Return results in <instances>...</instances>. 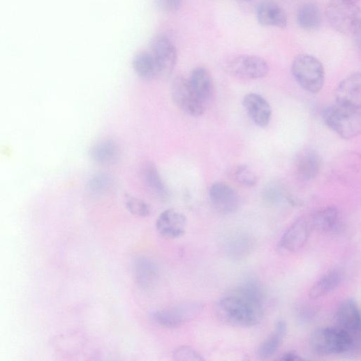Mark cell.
Instances as JSON below:
<instances>
[{
    "label": "cell",
    "instance_id": "cell-1",
    "mask_svg": "<svg viewBox=\"0 0 361 361\" xmlns=\"http://www.w3.org/2000/svg\"><path fill=\"white\" fill-rule=\"evenodd\" d=\"M214 314L223 323L237 327H252L261 323L264 317L263 304L237 293L216 302Z\"/></svg>",
    "mask_w": 361,
    "mask_h": 361
},
{
    "label": "cell",
    "instance_id": "cell-2",
    "mask_svg": "<svg viewBox=\"0 0 361 361\" xmlns=\"http://www.w3.org/2000/svg\"><path fill=\"white\" fill-rule=\"evenodd\" d=\"M326 15L336 31L361 42V10L353 0H332Z\"/></svg>",
    "mask_w": 361,
    "mask_h": 361
},
{
    "label": "cell",
    "instance_id": "cell-3",
    "mask_svg": "<svg viewBox=\"0 0 361 361\" xmlns=\"http://www.w3.org/2000/svg\"><path fill=\"white\" fill-rule=\"evenodd\" d=\"M326 126L343 139L349 140L361 134V110L338 103L323 112Z\"/></svg>",
    "mask_w": 361,
    "mask_h": 361
},
{
    "label": "cell",
    "instance_id": "cell-4",
    "mask_svg": "<svg viewBox=\"0 0 361 361\" xmlns=\"http://www.w3.org/2000/svg\"><path fill=\"white\" fill-rule=\"evenodd\" d=\"M292 72L299 85L311 94H318L323 88L325 68L321 61L310 54H300L293 61Z\"/></svg>",
    "mask_w": 361,
    "mask_h": 361
},
{
    "label": "cell",
    "instance_id": "cell-5",
    "mask_svg": "<svg viewBox=\"0 0 361 361\" xmlns=\"http://www.w3.org/2000/svg\"><path fill=\"white\" fill-rule=\"evenodd\" d=\"M353 343V337L338 326L318 329L310 337L313 351L323 355L344 353Z\"/></svg>",
    "mask_w": 361,
    "mask_h": 361
},
{
    "label": "cell",
    "instance_id": "cell-6",
    "mask_svg": "<svg viewBox=\"0 0 361 361\" xmlns=\"http://www.w3.org/2000/svg\"><path fill=\"white\" fill-rule=\"evenodd\" d=\"M203 309L204 304L200 302H186L156 311L152 317L159 325L174 329L192 321L202 312Z\"/></svg>",
    "mask_w": 361,
    "mask_h": 361
},
{
    "label": "cell",
    "instance_id": "cell-7",
    "mask_svg": "<svg viewBox=\"0 0 361 361\" xmlns=\"http://www.w3.org/2000/svg\"><path fill=\"white\" fill-rule=\"evenodd\" d=\"M228 69L237 78L259 80L267 77L270 67L267 62L259 56L241 55L230 61Z\"/></svg>",
    "mask_w": 361,
    "mask_h": 361
},
{
    "label": "cell",
    "instance_id": "cell-8",
    "mask_svg": "<svg viewBox=\"0 0 361 361\" xmlns=\"http://www.w3.org/2000/svg\"><path fill=\"white\" fill-rule=\"evenodd\" d=\"M171 95L174 103L187 115L198 117L205 113L206 108L196 96L189 80L176 78L172 83Z\"/></svg>",
    "mask_w": 361,
    "mask_h": 361
},
{
    "label": "cell",
    "instance_id": "cell-9",
    "mask_svg": "<svg viewBox=\"0 0 361 361\" xmlns=\"http://www.w3.org/2000/svg\"><path fill=\"white\" fill-rule=\"evenodd\" d=\"M209 198L214 209L223 214L235 213L240 207L238 193L225 182L214 183L209 190Z\"/></svg>",
    "mask_w": 361,
    "mask_h": 361
},
{
    "label": "cell",
    "instance_id": "cell-10",
    "mask_svg": "<svg viewBox=\"0 0 361 361\" xmlns=\"http://www.w3.org/2000/svg\"><path fill=\"white\" fill-rule=\"evenodd\" d=\"M312 229L310 218L302 216L283 235L279 242L281 247L292 253L298 252L307 244Z\"/></svg>",
    "mask_w": 361,
    "mask_h": 361
},
{
    "label": "cell",
    "instance_id": "cell-11",
    "mask_svg": "<svg viewBox=\"0 0 361 361\" xmlns=\"http://www.w3.org/2000/svg\"><path fill=\"white\" fill-rule=\"evenodd\" d=\"M187 220L186 216L175 209H168L160 214L156 221L158 233L169 239H177L184 235Z\"/></svg>",
    "mask_w": 361,
    "mask_h": 361
},
{
    "label": "cell",
    "instance_id": "cell-12",
    "mask_svg": "<svg viewBox=\"0 0 361 361\" xmlns=\"http://www.w3.org/2000/svg\"><path fill=\"white\" fill-rule=\"evenodd\" d=\"M150 47L161 66L162 75H170L177 61V50L173 43L168 37L159 35L153 38Z\"/></svg>",
    "mask_w": 361,
    "mask_h": 361
},
{
    "label": "cell",
    "instance_id": "cell-13",
    "mask_svg": "<svg viewBox=\"0 0 361 361\" xmlns=\"http://www.w3.org/2000/svg\"><path fill=\"white\" fill-rule=\"evenodd\" d=\"M337 326L348 332L353 339L361 336V311L353 300L344 301L339 307Z\"/></svg>",
    "mask_w": 361,
    "mask_h": 361
},
{
    "label": "cell",
    "instance_id": "cell-14",
    "mask_svg": "<svg viewBox=\"0 0 361 361\" xmlns=\"http://www.w3.org/2000/svg\"><path fill=\"white\" fill-rule=\"evenodd\" d=\"M335 98L338 104L361 110V73L353 74L341 81Z\"/></svg>",
    "mask_w": 361,
    "mask_h": 361
},
{
    "label": "cell",
    "instance_id": "cell-15",
    "mask_svg": "<svg viewBox=\"0 0 361 361\" xmlns=\"http://www.w3.org/2000/svg\"><path fill=\"white\" fill-rule=\"evenodd\" d=\"M189 80L196 96L207 108L214 96V83L209 71L197 67L193 70Z\"/></svg>",
    "mask_w": 361,
    "mask_h": 361
},
{
    "label": "cell",
    "instance_id": "cell-16",
    "mask_svg": "<svg viewBox=\"0 0 361 361\" xmlns=\"http://www.w3.org/2000/svg\"><path fill=\"white\" fill-rule=\"evenodd\" d=\"M243 105L253 122L261 128L267 127L272 118L270 103L258 94H249L244 98Z\"/></svg>",
    "mask_w": 361,
    "mask_h": 361
},
{
    "label": "cell",
    "instance_id": "cell-17",
    "mask_svg": "<svg viewBox=\"0 0 361 361\" xmlns=\"http://www.w3.org/2000/svg\"><path fill=\"white\" fill-rule=\"evenodd\" d=\"M256 16L263 27L283 29L288 23L285 11L273 0H263L258 6Z\"/></svg>",
    "mask_w": 361,
    "mask_h": 361
},
{
    "label": "cell",
    "instance_id": "cell-18",
    "mask_svg": "<svg viewBox=\"0 0 361 361\" xmlns=\"http://www.w3.org/2000/svg\"><path fill=\"white\" fill-rule=\"evenodd\" d=\"M296 173L304 182L316 179L321 168V159L313 149H305L300 153L296 160Z\"/></svg>",
    "mask_w": 361,
    "mask_h": 361
},
{
    "label": "cell",
    "instance_id": "cell-19",
    "mask_svg": "<svg viewBox=\"0 0 361 361\" xmlns=\"http://www.w3.org/2000/svg\"><path fill=\"white\" fill-rule=\"evenodd\" d=\"M133 67L141 79L152 80L162 75L161 66L155 56L150 52H140L133 60Z\"/></svg>",
    "mask_w": 361,
    "mask_h": 361
},
{
    "label": "cell",
    "instance_id": "cell-20",
    "mask_svg": "<svg viewBox=\"0 0 361 361\" xmlns=\"http://www.w3.org/2000/svg\"><path fill=\"white\" fill-rule=\"evenodd\" d=\"M144 180L150 191L160 200L166 202L170 198V193L161 175L154 163L147 165L143 171Z\"/></svg>",
    "mask_w": 361,
    "mask_h": 361
},
{
    "label": "cell",
    "instance_id": "cell-21",
    "mask_svg": "<svg viewBox=\"0 0 361 361\" xmlns=\"http://www.w3.org/2000/svg\"><path fill=\"white\" fill-rule=\"evenodd\" d=\"M137 283L143 288L152 287L159 278V270L157 265L147 258L138 259L134 265Z\"/></svg>",
    "mask_w": 361,
    "mask_h": 361
},
{
    "label": "cell",
    "instance_id": "cell-22",
    "mask_svg": "<svg viewBox=\"0 0 361 361\" xmlns=\"http://www.w3.org/2000/svg\"><path fill=\"white\" fill-rule=\"evenodd\" d=\"M313 229L320 232H330L337 226L339 212L334 206H328L316 212L309 216Z\"/></svg>",
    "mask_w": 361,
    "mask_h": 361
},
{
    "label": "cell",
    "instance_id": "cell-23",
    "mask_svg": "<svg viewBox=\"0 0 361 361\" xmlns=\"http://www.w3.org/2000/svg\"><path fill=\"white\" fill-rule=\"evenodd\" d=\"M119 149L112 140H103L96 144L90 150L91 159L99 164H110L119 157Z\"/></svg>",
    "mask_w": 361,
    "mask_h": 361
},
{
    "label": "cell",
    "instance_id": "cell-24",
    "mask_svg": "<svg viewBox=\"0 0 361 361\" xmlns=\"http://www.w3.org/2000/svg\"><path fill=\"white\" fill-rule=\"evenodd\" d=\"M342 279L341 273L334 270L323 276L311 288L309 297L318 300L330 293L339 285Z\"/></svg>",
    "mask_w": 361,
    "mask_h": 361
},
{
    "label": "cell",
    "instance_id": "cell-25",
    "mask_svg": "<svg viewBox=\"0 0 361 361\" xmlns=\"http://www.w3.org/2000/svg\"><path fill=\"white\" fill-rule=\"evenodd\" d=\"M286 324L284 321H279L277 323L274 332L260 345L258 349V355L261 359H267L277 351L286 335Z\"/></svg>",
    "mask_w": 361,
    "mask_h": 361
},
{
    "label": "cell",
    "instance_id": "cell-26",
    "mask_svg": "<svg viewBox=\"0 0 361 361\" xmlns=\"http://www.w3.org/2000/svg\"><path fill=\"white\" fill-rule=\"evenodd\" d=\"M298 24L305 30L318 29L322 23V16L318 7L314 3L302 6L297 15Z\"/></svg>",
    "mask_w": 361,
    "mask_h": 361
},
{
    "label": "cell",
    "instance_id": "cell-27",
    "mask_svg": "<svg viewBox=\"0 0 361 361\" xmlns=\"http://www.w3.org/2000/svg\"><path fill=\"white\" fill-rule=\"evenodd\" d=\"M253 249L252 240L246 235L233 238L228 244L227 253L234 260H243L249 256Z\"/></svg>",
    "mask_w": 361,
    "mask_h": 361
},
{
    "label": "cell",
    "instance_id": "cell-28",
    "mask_svg": "<svg viewBox=\"0 0 361 361\" xmlns=\"http://www.w3.org/2000/svg\"><path fill=\"white\" fill-rule=\"evenodd\" d=\"M235 293L255 302L263 304L265 298L263 288L259 281L256 279L250 278L244 280L238 286Z\"/></svg>",
    "mask_w": 361,
    "mask_h": 361
},
{
    "label": "cell",
    "instance_id": "cell-29",
    "mask_svg": "<svg viewBox=\"0 0 361 361\" xmlns=\"http://www.w3.org/2000/svg\"><path fill=\"white\" fill-rule=\"evenodd\" d=\"M125 204L129 212L135 216L146 218L151 214V206L142 200L127 195L125 198Z\"/></svg>",
    "mask_w": 361,
    "mask_h": 361
},
{
    "label": "cell",
    "instance_id": "cell-30",
    "mask_svg": "<svg viewBox=\"0 0 361 361\" xmlns=\"http://www.w3.org/2000/svg\"><path fill=\"white\" fill-rule=\"evenodd\" d=\"M235 176L237 181L246 187H254L258 183L256 175L246 165H239L235 170Z\"/></svg>",
    "mask_w": 361,
    "mask_h": 361
},
{
    "label": "cell",
    "instance_id": "cell-31",
    "mask_svg": "<svg viewBox=\"0 0 361 361\" xmlns=\"http://www.w3.org/2000/svg\"><path fill=\"white\" fill-rule=\"evenodd\" d=\"M173 358L177 361H201L204 358L201 354L191 346H183L173 352Z\"/></svg>",
    "mask_w": 361,
    "mask_h": 361
},
{
    "label": "cell",
    "instance_id": "cell-32",
    "mask_svg": "<svg viewBox=\"0 0 361 361\" xmlns=\"http://www.w3.org/2000/svg\"><path fill=\"white\" fill-rule=\"evenodd\" d=\"M184 0H154L156 8L165 13H172L179 11Z\"/></svg>",
    "mask_w": 361,
    "mask_h": 361
},
{
    "label": "cell",
    "instance_id": "cell-33",
    "mask_svg": "<svg viewBox=\"0 0 361 361\" xmlns=\"http://www.w3.org/2000/svg\"><path fill=\"white\" fill-rule=\"evenodd\" d=\"M112 184L110 177L105 175L96 176L89 183V189L95 193H103L108 189Z\"/></svg>",
    "mask_w": 361,
    "mask_h": 361
},
{
    "label": "cell",
    "instance_id": "cell-34",
    "mask_svg": "<svg viewBox=\"0 0 361 361\" xmlns=\"http://www.w3.org/2000/svg\"><path fill=\"white\" fill-rule=\"evenodd\" d=\"M263 199L268 204L277 202L281 196V192L277 185L270 184L263 191Z\"/></svg>",
    "mask_w": 361,
    "mask_h": 361
},
{
    "label": "cell",
    "instance_id": "cell-35",
    "mask_svg": "<svg viewBox=\"0 0 361 361\" xmlns=\"http://www.w3.org/2000/svg\"><path fill=\"white\" fill-rule=\"evenodd\" d=\"M280 360L285 361H297L302 360L303 358L297 353L293 351L286 352L283 353L279 358Z\"/></svg>",
    "mask_w": 361,
    "mask_h": 361
},
{
    "label": "cell",
    "instance_id": "cell-36",
    "mask_svg": "<svg viewBox=\"0 0 361 361\" xmlns=\"http://www.w3.org/2000/svg\"><path fill=\"white\" fill-rule=\"evenodd\" d=\"M237 1L241 2V3H248V2L252 1V0H237Z\"/></svg>",
    "mask_w": 361,
    "mask_h": 361
}]
</instances>
